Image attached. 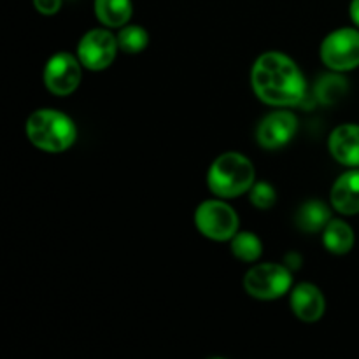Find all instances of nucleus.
Returning <instances> with one entry per match:
<instances>
[{
  "instance_id": "nucleus-1",
  "label": "nucleus",
  "mask_w": 359,
  "mask_h": 359,
  "mask_svg": "<svg viewBox=\"0 0 359 359\" xmlns=\"http://www.w3.org/2000/svg\"><path fill=\"white\" fill-rule=\"evenodd\" d=\"M251 84L256 97L273 107L300 105L307 91L300 67L280 51H266L256 60Z\"/></svg>"
},
{
  "instance_id": "nucleus-2",
  "label": "nucleus",
  "mask_w": 359,
  "mask_h": 359,
  "mask_svg": "<svg viewBox=\"0 0 359 359\" xmlns=\"http://www.w3.org/2000/svg\"><path fill=\"white\" fill-rule=\"evenodd\" d=\"M28 140L44 153H63L77 139V128L72 118L55 109H39L32 112L25 126Z\"/></svg>"
},
{
  "instance_id": "nucleus-3",
  "label": "nucleus",
  "mask_w": 359,
  "mask_h": 359,
  "mask_svg": "<svg viewBox=\"0 0 359 359\" xmlns=\"http://www.w3.org/2000/svg\"><path fill=\"white\" fill-rule=\"evenodd\" d=\"M256 170L248 156L241 153H224L214 160L207 174L210 191L219 198H237L255 186Z\"/></svg>"
},
{
  "instance_id": "nucleus-4",
  "label": "nucleus",
  "mask_w": 359,
  "mask_h": 359,
  "mask_svg": "<svg viewBox=\"0 0 359 359\" xmlns=\"http://www.w3.org/2000/svg\"><path fill=\"white\" fill-rule=\"evenodd\" d=\"M293 284V276L286 265L280 263H259L244 277V287L252 298L276 300L286 294Z\"/></svg>"
},
{
  "instance_id": "nucleus-5",
  "label": "nucleus",
  "mask_w": 359,
  "mask_h": 359,
  "mask_svg": "<svg viewBox=\"0 0 359 359\" xmlns=\"http://www.w3.org/2000/svg\"><path fill=\"white\" fill-rule=\"evenodd\" d=\"M195 224L210 241H231L238 231V214L223 200H205L196 209Z\"/></svg>"
},
{
  "instance_id": "nucleus-6",
  "label": "nucleus",
  "mask_w": 359,
  "mask_h": 359,
  "mask_svg": "<svg viewBox=\"0 0 359 359\" xmlns=\"http://www.w3.org/2000/svg\"><path fill=\"white\" fill-rule=\"evenodd\" d=\"M321 60L333 72H349L359 67V28H339L325 37Z\"/></svg>"
},
{
  "instance_id": "nucleus-7",
  "label": "nucleus",
  "mask_w": 359,
  "mask_h": 359,
  "mask_svg": "<svg viewBox=\"0 0 359 359\" xmlns=\"http://www.w3.org/2000/svg\"><path fill=\"white\" fill-rule=\"evenodd\" d=\"M119 51L118 35H112L105 28H93L81 37L77 44V58L84 69L105 70L112 65Z\"/></svg>"
},
{
  "instance_id": "nucleus-8",
  "label": "nucleus",
  "mask_w": 359,
  "mask_h": 359,
  "mask_svg": "<svg viewBox=\"0 0 359 359\" xmlns=\"http://www.w3.org/2000/svg\"><path fill=\"white\" fill-rule=\"evenodd\" d=\"M42 79L49 93L56 97H69L83 79V63L70 53H56L46 63Z\"/></svg>"
},
{
  "instance_id": "nucleus-9",
  "label": "nucleus",
  "mask_w": 359,
  "mask_h": 359,
  "mask_svg": "<svg viewBox=\"0 0 359 359\" xmlns=\"http://www.w3.org/2000/svg\"><path fill=\"white\" fill-rule=\"evenodd\" d=\"M298 130L297 116L286 109H279L259 121L256 128V140L263 149H279L286 146Z\"/></svg>"
},
{
  "instance_id": "nucleus-10",
  "label": "nucleus",
  "mask_w": 359,
  "mask_h": 359,
  "mask_svg": "<svg viewBox=\"0 0 359 359\" xmlns=\"http://www.w3.org/2000/svg\"><path fill=\"white\" fill-rule=\"evenodd\" d=\"M291 311L300 321L318 323L326 311L325 294L311 283L298 284L291 291Z\"/></svg>"
},
{
  "instance_id": "nucleus-11",
  "label": "nucleus",
  "mask_w": 359,
  "mask_h": 359,
  "mask_svg": "<svg viewBox=\"0 0 359 359\" xmlns=\"http://www.w3.org/2000/svg\"><path fill=\"white\" fill-rule=\"evenodd\" d=\"M328 147L339 163L359 168V125L337 126L330 135Z\"/></svg>"
},
{
  "instance_id": "nucleus-12",
  "label": "nucleus",
  "mask_w": 359,
  "mask_h": 359,
  "mask_svg": "<svg viewBox=\"0 0 359 359\" xmlns=\"http://www.w3.org/2000/svg\"><path fill=\"white\" fill-rule=\"evenodd\" d=\"M330 200L337 212L346 216L359 214V168L346 172L337 179Z\"/></svg>"
},
{
  "instance_id": "nucleus-13",
  "label": "nucleus",
  "mask_w": 359,
  "mask_h": 359,
  "mask_svg": "<svg viewBox=\"0 0 359 359\" xmlns=\"http://www.w3.org/2000/svg\"><path fill=\"white\" fill-rule=\"evenodd\" d=\"M95 16L104 27L123 28L132 18V0H95Z\"/></svg>"
},
{
  "instance_id": "nucleus-14",
  "label": "nucleus",
  "mask_w": 359,
  "mask_h": 359,
  "mask_svg": "<svg viewBox=\"0 0 359 359\" xmlns=\"http://www.w3.org/2000/svg\"><path fill=\"white\" fill-rule=\"evenodd\" d=\"M330 221H332V212H330L328 205L319 200H309V202L302 203L297 217H294L297 226L307 233H318V231L325 230Z\"/></svg>"
},
{
  "instance_id": "nucleus-15",
  "label": "nucleus",
  "mask_w": 359,
  "mask_h": 359,
  "mask_svg": "<svg viewBox=\"0 0 359 359\" xmlns=\"http://www.w3.org/2000/svg\"><path fill=\"white\" fill-rule=\"evenodd\" d=\"M325 248L333 255H347L354 245V230L342 219H332L323 230Z\"/></svg>"
},
{
  "instance_id": "nucleus-16",
  "label": "nucleus",
  "mask_w": 359,
  "mask_h": 359,
  "mask_svg": "<svg viewBox=\"0 0 359 359\" xmlns=\"http://www.w3.org/2000/svg\"><path fill=\"white\" fill-rule=\"evenodd\" d=\"M231 252L237 259L244 263L258 262L262 258L263 244L258 235L252 231H237L231 238Z\"/></svg>"
},
{
  "instance_id": "nucleus-17",
  "label": "nucleus",
  "mask_w": 359,
  "mask_h": 359,
  "mask_svg": "<svg viewBox=\"0 0 359 359\" xmlns=\"http://www.w3.org/2000/svg\"><path fill=\"white\" fill-rule=\"evenodd\" d=\"M119 49L128 55H139L149 44V35L139 25H125L118 34Z\"/></svg>"
},
{
  "instance_id": "nucleus-18",
  "label": "nucleus",
  "mask_w": 359,
  "mask_h": 359,
  "mask_svg": "<svg viewBox=\"0 0 359 359\" xmlns=\"http://www.w3.org/2000/svg\"><path fill=\"white\" fill-rule=\"evenodd\" d=\"M347 90V83L342 76H326L316 86L318 98L325 104H333L339 100Z\"/></svg>"
},
{
  "instance_id": "nucleus-19",
  "label": "nucleus",
  "mask_w": 359,
  "mask_h": 359,
  "mask_svg": "<svg viewBox=\"0 0 359 359\" xmlns=\"http://www.w3.org/2000/svg\"><path fill=\"white\" fill-rule=\"evenodd\" d=\"M249 198H251V203L256 209L266 210L272 209L277 200V195L273 186L269 184V182H255V186L249 189Z\"/></svg>"
},
{
  "instance_id": "nucleus-20",
  "label": "nucleus",
  "mask_w": 359,
  "mask_h": 359,
  "mask_svg": "<svg viewBox=\"0 0 359 359\" xmlns=\"http://www.w3.org/2000/svg\"><path fill=\"white\" fill-rule=\"evenodd\" d=\"M62 4L63 0H34L35 9L44 16H53V14L58 13L62 9Z\"/></svg>"
},
{
  "instance_id": "nucleus-21",
  "label": "nucleus",
  "mask_w": 359,
  "mask_h": 359,
  "mask_svg": "<svg viewBox=\"0 0 359 359\" xmlns=\"http://www.w3.org/2000/svg\"><path fill=\"white\" fill-rule=\"evenodd\" d=\"M349 14H351V20H353L354 25L359 28V0H353V2H351Z\"/></svg>"
}]
</instances>
